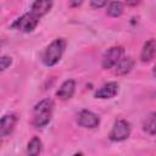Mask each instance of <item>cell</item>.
<instances>
[{
  "label": "cell",
  "mask_w": 156,
  "mask_h": 156,
  "mask_svg": "<svg viewBox=\"0 0 156 156\" xmlns=\"http://www.w3.org/2000/svg\"><path fill=\"white\" fill-rule=\"evenodd\" d=\"M52 2H54V0H34L30 11L34 15H37L38 17H41L51 10Z\"/></svg>",
  "instance_id": "10"
},
{
  "label": "cell",
  "mask_w": 156,
  "mask_h": 156,
  "mask_svg": "<svg viewBox=\"0 0 156 156\" xmlns=\"http://www.w3.org/2000/svg\"><path fill=\"white\" fill-rule=\"evenodd\" d=\"M52 107H54V102L50 99H44L34 106V110H33L34 121L33 122L37 128H44L45 126L49 124L51 119V115H52Z\"/></svg>",
  "instance_id": "2"
},
{
  "label": "cell",
  "mask_w": 156,
  "mask_h": 156,
  "mask_svg": "<svg viewBox=\"0 0 156 156\" xmlns=\"http://www.w3.org/2000/svg\"><path fill=\"white\" fill-rule=\"evenodd\" d=\"M154 76L156 77V65H155V67H154Z\"/></svg>",
  "instance_id": "20"
},
{
  "label": "cell",
  "mask_w": 156,
  "mask_h": 156,
  "mask_svg": "<svg viewBox=\"0 0 156 156\" xmlns=\"http://www.w3.org/2000/svg\"><path fill=\"white\" fill-rule=\"evenodd\" d=\"M12 63V58L10 56H2L0 58V66H1V71H5L7 67H10V65Z\"/></svg>",
  "instance_id": "16"
},
{
  "label": "cell",
  "mask_w": 156,
  "mask_h": 156,
  "mask_svg": "<svg viewBox=\"0 0 156 156\" xmlns=\"http://www.w3.org/2000/svg\"><path fill=\"white\" fill-rule=\"evenodd\" d=\"M74 90H76V83H74V80L73 79H67V80H65L61 84V87L56 91V95L61 100H68V99H71L73 96Z\"/></svg>",
  "instance_id": "9"
},
{
  "label": "cell",
  "mask_w": 156,
  "mask_h": 156,
  "mask_svg": "<svg viewBox=\"0 0 156 156\" xmlns=\"http://www.w3.org/2000/svg\"><path fill=\"white\" fill-rule=\"evenodd\" d=\"M16 123H17V116L15 113H9L2 116L0 121V135L7 136L13 130Z\"/></svg>",
  "instance_id": "7"
},
{
  "label": "cell",
  "mask_w": 156,
  "mask_h": 156,
  "mask_svg": "<svg viewBox=\"0 0 156 156\" xmlns=\"http://www.w3.org/2000/svg\"><path fill=\"white\" fill-rule=\"evenodd\" d=\"M106 12L111 17H119L123 13V4L121 1H111Z\"/></svg>",
  "instance_id": "15"
},
{
  "label": "cell",
  "mask_w": 156,
  "mask_h": 156,
  "mask_svg": "<svg viewBox=\"0 0 156 156\" xmlns=\"http://www.w3.org/2000/svg\"><path fill=\"white\" fill-rule=\"evenodd\" d=\"M126 2L129 6H136V5H139L141 2V0H126Z\"/></svg>",
  "instance_id": "18"
},
{
  "label": "cell",
  "mask_w": 156,
  "mask_h": 156,
  "mask_svg": "<svg viewBox=\"0 0 156 156\" xmlns=\"http://www.w3.org/2000/svg\"><path fill=\"white\" fill-rule=\"evenodd\" d=\"M118 93V84L116 82H108L104 84L99 90L95 91V98L98 99H111Z\"/></svg>",
  "instance_id": "8"
},
{
  "label": "cell",
  "mask_w": 156,
  "mask_h": 156,
  "mask_svg": "<svg viewBox=\"0 0 156 156\" xmlns=\"http://www.w3.org/2000/svg\"><path fill=\"white\" fill-rule=\"evenodd\" d=\"M124 55V49L122 46H112L110 48L102 57V67L105 69H111L113 68L122 58Z\"/></svg>",
  "instance_id": "4"
},
{
  "label": "cell",
  "mask_w": 156,
  "mask_h": 156,
  "mask_svg": "<svg viewBox=\"0 0 156 156\" xmlns=\"http://www.w3.org/2000/svg\"><path fill=\"white\" fill-rule=\"evenodd\" d=\"M130 135V124L126 119H117L110 132L112 141H123Z\"/></svg>",
  "instance_id": "5"
},
{
  "label": "cell",
  "mask_w": 156,
  "mask_h": 156,
  "mask_svg": "<svg viewBox=\"0 0 156 156\" xmlns=\"http://www.w3.org/2000/svg\"><path fill=\"white\" fill-rule=\"evenodd\" d=\"M69 2H71V6H72V7H78V6L82 5L83 0H71Z\"/></svg>",
  "instance_id": "19"
},
{
  "label": "cell",
  "mask_w": 156,
  "mask_h": 156,
  "mask_svg": "<svg viewBox=\"0 0 156 156\" xmlns=\"http://www.w3.org/2000/svg\"><path fill=\"white\" fill-rule=\"evenodd\" d=\"M66 49V40L62 39V38H58V39H55L54 41H51L44 54H43V62L45 66L48 67H52L55 66L62 57L63 55V51Z\"/></svg>",
  "instance_id": "1"
},
{
  "label": "cell",
  "mask_w": 156,
  "mask_h": 156,
  "mask_svg": "<svg viewBox=\"0 0 156 156\" xmlns=\"http://www.w3.org/2000/svg\"><path fill=\"white\" fill-rule=\"evenodd\" d=\"M40 151H41V140L38 136H33L30 139V141L28 143V146H27L28 155L37 156L40 154Z\"/></svg>",
  "instance_id": "14"
},
{
  "label": "cell",
  "mask_w": 156,
  "mask_h": 156,
  "mask_svg": "<svg viewBox=\"0 0 156 156\" xmlns=\"http://www.w3.org/2000/svg\"><path fill=\"white\" fill-rule=\"evenodd\" d=\"M39 18L40 17H38L37 15H34L32 11L30 12H27V13L22 15L21 17H18L11 24V28L17 29V30H21V32H24V33H29V32L34 30L35 27L38 26Z\"/></svg>",
  "instance_id": "3"
},
{
  "label": "cell",
  "mask_w": 156,
  "mask_h": 156,
  "mask_svg": "<svg viewBox=\"0 0 156 156\" xmlns=\"http://www.w3.org/2000/svg\"><path fill=\"white\" fill-rule=\"evenodd\" d=\"M133 65H134V61L130 58V57H123L116 66H115V72L116 74H119V76H124L127 73H129L133 68Z\"/></svg>",
  "instance_id": "12"
},
{
  "label": "cell",
  "mask_w": 156,
  "mask_h": 156,
  "mask_svg": "<svg viewBox=\"0 0 156 156\" xmlns=\"http://www.w3.org/2000/svg\"><path fill=\"white\" fill-rule=\"evenodd\" d=\"M155 54H156V40L155 39H149L141 49L140 60L143 62H150L154 58Z\"/></svg>",
  "instance_id": "11"
},
{
  "label": "cell",
  "mask_w": 156,
  "mask_h": 156,
  "mask_svg": "<svg viewBox=\"0 0 156 156\" xmlns=\"http://www.w3.org/2000/svg\"><path fill=\"white\" fill-rule=\"evenodd\" d=\"M110 0H90V6L93 9H101L104 7Z\"/></svg>",
  "instance_id": "17"
},
{
  "label": "cell",
  "mask_w": 156,
  "mask_h": 156,
  "mask_svg": "<svg viewBox=\"0 0 156 156\" xmlns=\"http://www.w3.org/2000/svg\"><path fill=\"white\" fill-rule=\"evenodd\" d=\"M77 122L80 127H84V128H95L99 126L100 123V119L98 117V115H95L94 112L89 111V110H83L79 112L78 115V118H77Z\"/></svg>",
  "instance_id": "6"
},
{
  "label": "cell",
  "mask_w": 156,
  "mask_h": 156,
  "mask_svg": "<svg viewBox=\"0 0 156 156\" xmlns=\"http://www.w3.org/2000/svg\"><path fill=\"white\" fill-rule=\"evenodd\" d=\"M143 129L147 134H151V135L156 134V112H151L145 117L143 122Z\"/></svg>",
  "instance_id": "13"
}]
</instances>
